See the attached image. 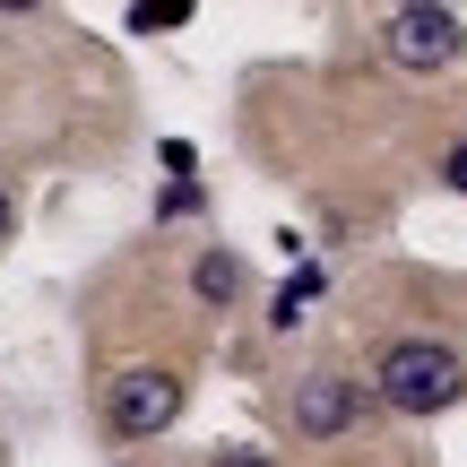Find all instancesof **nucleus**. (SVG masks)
Masks as SVG:
<instances>
[{"label":"nucleus","instance_id":"1","mask_svg":"<svg viewBox=\"0 0 467 467\" xmlns=\"http://www.w3.org/2000/svg\"><path fill=\"white\" fill-rule=\"evenodd\" d=\"M372 399L399 407V416H441V407L467 399V364L441 337H399V347H381V364H372Z\"/></svg>","mask_w":467,"mask_h":467},{"label":"nucleus","instance_id":"2","mask_svg":"<svg viewBox=\"0 0 467 467\" xmlns=\"http://www.w3.org/2000/svg\"><path fill=\"white\" fill-rule=\"evenodd\" d=\"M182 407H191V381L173 364H130L104 389V433L113 441H156V433L182 424Z\"/></svg>","mask_w":467,"mask_h":467},{"label":"nucleus","instance_id":"3","mask_svg":"<svg viewBox=\"0 0 467 467\" xmlns=\"http://www.w3.org/2000/svg\"><path fill=\"white\" fill-rule=\"evenodd\" d=\"M389 61L399 69H441V61H459L467 52V26H459V9H433V0H416V9H389Z\"/></svg>","mask_w":467,"mask_h":467},{"label":"nucleus","instance_id":"4","mask_svg":"<svg viewBox=\"0 0 467 467\" xmlns=\"http://www.w3.org/2000/svg\"><path fill=\"white\" fill-rule=\"evenodd\" d=\"M285 416H295L303 441H337V433H355V416H364V381H347V372H303L295 399H285Z\"/></svg>","mask_w":467,"mask_h":467},{"label":"nucleus","instance_id":"5","mask_svg":"<svg viewBox=\"0 0 467 467\" xmlns=\"http://www.w3.org/2000/svg\"><path fill=\"white\" fill-rule=\"evenodd\" d=\"M191 295H200L208 312H225V303H243V260H234L225 243H208L200 260H191Z\"/></svg>","mask_w":467,"mask_h":467},{"label":"nucleus","instance_id":"6","mask_svg":"<svg viewBox=\"0 0 467 467\" xmlns=\"http://www.w3.org/2000/svg\"><path fill=\"white\" fill-rule=\"evenodd\" d=\"M165 26H191V0H130V35H165Z\"/></svg>","mask_w":467,"mask_h":467},{"label":"nucleus","instance_id":"7","mask_svg":"<svg viewBox=\"0 0 467 467\" xmlns=\"http://www.w3.org/2000/svg\"><path fill=\"white\" fill-rule=\"evenodd\" d=\"M312 295H320V268H303V277L285 285L277 303H268V320H277V329H295V320H303V303H312Z\"/></svg>","mask_w":467,"mask_h":467},{"label":"nucleus","instance_id":"8","mask_svg":"<svg viewBox=\"0 0 467 467\" xmlns=\"http://www.w3.org/2000/svg\"><path fill=\"white\" fill-rule=\"evenodd\" d=\"M208 467H277V459H268V451H251V441H225V451L208 459Z\"/></svg>","mask_w":467,"mask_h":467},{"label":"nucleus","instance_id":"9","mask_svg":"<svg viewBox=\"0 0 467 467\" xmlns=\"http://www.w3.org/2000/svg\"><path fill=\"white\" fill-rule=\"evenodd\" d=\"M441 182H451V191H459V200H467V139H459V148H451V156H441Z\"/></svg>","mask_w":467,"mask_h":467},{"label":"nucleus","instance_id":"10","mask_svg":"<svg viewBox=\"0 0 467 467\" xmlns=\"http://www.w3.org/2000/svg\"><path fill=\"white\" fill-rule=\"evenodd\" d=\"M17 234V200H9V182H0V243Z\"/></svg>","mask_w":467,"mask_h":467}]
</instances>
